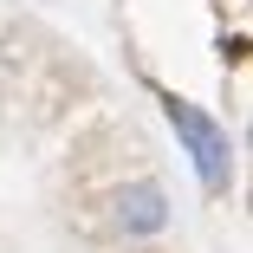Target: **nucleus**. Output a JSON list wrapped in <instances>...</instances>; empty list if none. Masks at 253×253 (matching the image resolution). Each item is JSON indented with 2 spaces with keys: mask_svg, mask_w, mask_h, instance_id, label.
Returning <instances> with one entry per match:
<instances>
[{
  "mask_svg": "<svg viewBox=\"0 0 253 253\" xmlns=\"http://www.w3.org/2000/svg\"><path fill=\"white\" fill-rule=\"evenodd\" d=\"M169 221H175V208H169L163 182H149V175H136L111 195V227L124 240H156V234H169Z\"/></svg>",
  "mask_w": 253,
  "mask_h": 253,
  "instance_id": "2",
  "label": "nucleus"
},
{
  "mask_svg": "<svg viewBox=\"0 0 253 253\" xmlns=\"http://www.w3.org/2000/svg\"><path fill=\"white\" fill-rule=\"evenodd\" d=\"M163 117H169V130H175V143H182V156H188L195 182L208 188V195H221V188L234 182V136H227L208 111L182 104V97H169V104H163Z\"/></svg>",
  "mask_w": 253,
  "mask_h": 253,
  "instance_id": "1",
  "label": "nucleus"
}]
</instances>
